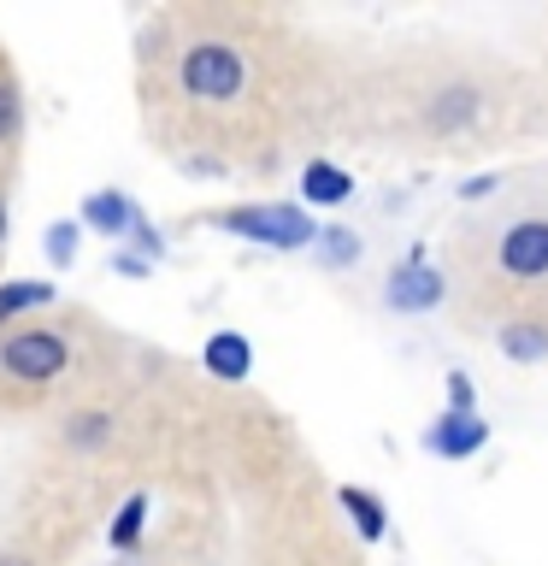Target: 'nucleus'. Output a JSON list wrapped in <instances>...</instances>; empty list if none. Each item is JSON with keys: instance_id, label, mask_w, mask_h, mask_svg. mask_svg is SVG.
Masks as SVG:
<instances>
[{"instance_id": "23", "label": "nucleus", "mask_w": 548, "mask_h": 566, "mask_svg": "<svg viewBox=\"0 0 548 566\" xmlns=\"http://www.w3.org/2000/svg\"><path fill=\"white\" fill-rule=\"evenodd\" d=\"M7 224H12V212H7V184H0V260H7Z\"/></svg>"}, {"instance_id": "18", "label": "nucleus", "mask_w": 548, "mask_h": 566, "mask_svg": "<svg viewBox=\"0 0 548 566\" xmlns=\"http://www.w3.org/2000/svg\"><path fill=\"white\" fill-rule=\"evenodd\" d=\"M77 219H60V224H48V237H42V254H48V265L53 272H65L71 260H77Z\"/></svg>"}, {"instance_id": "2", "label": "nucleus", "mask_w": 548, "mask_h": 566, "mask_svg": "<svg viewBox=\"0 0 548 566\" xmlns=\"http://www.w3.org/2000/svg\"><path fill=\"white\" fill-rule=\"evenodd\" d=\"M71 378V325L0 331V407H30Z\"/></svg>"}, {"instance_id": "20", "label": "nucleus", "mask_w": 548, "mask_h": 566, "mask_svg": "<svg viewBox=\"0 0 548 566\" xmlns=\"http://www.w3.org/2000/svg\"><path fill=\"white\" fill-rule=\"evenodd\" d=\"M449 413H477V396H472L466 371H449Z\"/></svg>"}, {"instance_id": "17", "label": "nucleus", "mask_w": 548, "mask_h": 566, "mask_svg": "<svg viewBox=\"0 0 548 566\" xmlns=\"http://www.w3.org/2000/svg\"><path fill=\"white\" fill-rule=\"evenodd\" d=\"M141 525H148V495H130V502L118 507V520H113V531H106V543L118 548H136V537H141Z\"/></svg>"}, {"instance_id": "24", "label": "nucleus", "mask_w": 548, "mask_h": 566, "mask_svg": "<svg viewBox=\"0 0 548 566\" xmlns=\"http://www.w3.org/2000/svg\"><path fill=\"white\" fill-rule=\"evenodd\" d=\"M0 566H30V555H0Z\"/></svg>"}, {"instance_id": "13", "label": "nucleus", "mask_w": 548, "mask_h": 566, "mask_svg": "<svg viewBox=\"0 0 548 566\" xmlns=\"http://www.w3.org/2000/svg\"><path fill=\"white\" fill-rule=\"evenodd\" d=\"M53 283H42V277H12V283H0V331H12L24 313H35V307H53Z\"/></svg>"}, {"instance_id": "8", "label": "nucleus", "mask_w": 548, "mask_h": 566, "mask_svg": "<svg viewBox=\"0 0 548 566\" xmlns=\"http://www.w3.org/2000/svg\"><path fill=\"white\" fill-rule=\"evenodd\" d=\"M201 366H207V378H219V384H242L247 371H254V343H247L242 331H212L207 348H201Z\"/></svg>"}, {"instance_id": "25", "label": "nucleus", "mask_w": 548, "mask_h": 566, "mask_svg": "<svg viewBox=\"0 0 548 566\" xmlns=\"http://www.w3.org/2000/svg\"><path fill=\"white\" fill-rule=\"evenodd\" d=\"M124 566H130V560H124Z\"/></svg>"}, {"instance_id": "7", "label": "nucleus", "mask_w": 548, "mask_h": 566, "mask_svg": "<svg viewBox=\"0 0 548 566\" xmlns=\"http://www.w3.org/2000/svg\"><path fill=\"white\" fill-rule=\"evenodd\" d=\"M484 442H489V424L477 413H449V407H442V419L424 431V449H431L436 460H472Z\"/></svg>"}, {"instance_id": "1", "label": "nucleus", "mask_w": 548, "mask_h": 566, "mask_svg": "<svg viewBox=\"0 0 548 566\" xmlns=\"http://www.w3.org/2000/svg\"><path fill=\"white\" fill-rule=\"evenodd\" d=\"M166 60H171V88L189 113L230 118L254 101V60H247V48L236 35L194 30L177 48H166Z\"/></svg>"}, {"instance_id": "10", "label": "nucleus", "mask_w": 548, "mask_h": 566, "mask_svg": "<svg viewBox=\"0 0 548 566\" xmlns=\"http://www.w3.org/2000/svg\"><path fill=\"white\" fill-rule=\"evenodd\" d=\"M495 348H502L513 366L548 360V318H507V325H495Z\"/></svg>"}, {"instance_id": "4", "label": "nucleus", "mask_w": 548, "mask_h": 566, "mask_svg": "<svg viewBox=\"0 0 548 566\" xmlns=\"http://www.w3.org/2000/svg\"><path fill=\"white\" fill-rule=\"evenodd\" d=\"M495 237V272L519 290H537L548 277V212H513Z\"/></svg>"}, {"instance_id": "3", "label": "nucleus", "mask_w": 548, "mask_h": 566, "mask_svg": "<svg viewBox=\"0 0 548 566\" xmlns=\"http://www.w3.org/2000/svg\"><path fill=\"white\" fill-rule=\"evenodd\" d=\"M212 224L230 230L242 242H260V248H277V254H295V248H313L318 242V224L301 201H247V207H224L212 212Z\"/></svg>"}, {"instance_id": "21", "label": "nucleus", "mask_w": 548, "mask_h": 566, "mask_svg": "<svg viewBox=\"0 0 548 566\" xmlns=\"http://www.w3.org/2000/svg\"><path fill=\"white\" fill-rule=\"evenodd\" d=\"M495 189H502V177H489V171H484V177H472V184L460 189V195H466V201H489Z\"/></svg>"}, {"instance_id": "9", "label": "nucleus", "mask_w": 548, "mask_h": 566, "mask_svg": "<svg viewBox=\"0 0 548 566\" xmlns=\"http://www.w3.org/2000/svg\"><path fill=\"white\" fill-rule=\"evenodd\" d=\"M136 219H141V212H136V201L124 189H95L83 201V224L95 230V237H130Z\"/></svg>"}, {"instance_id": "11", "label": "nucleus", "mask_w": 548, "mask_h": 566, "mask_svg": "<svg viewBox=\"0 0 548 566\" xmlns=\"http://www.w3.org/2000/svg\"><path fill=\"white\" fill-rule=\"evenodd\" d=\"M354 195V177L330 159H307L301 166V207H342Z\"/></svg>"}, {"instance_id": "19", "label": "nucleus", "mask_w": 548, "mask_h": 566, "mask_svg": "<svg viewBox=\"0 0 548 566\" xmlns=\"http://www.w3.org/2000/svg\"><path fill=\"white\" fill-rule=\"evenodd\" d=\"M130 242H136V254L148 260V265H154V260H166V242H159V230H154L148 219H136V230H130Z\"/></svg>"}, {"instance_id": "15", "label": "nucleus", "mask_w": 548, "mask_h": 566, "mask_svg": "<svg viewBox=\"0 0 548 566\" xmlns=\"http://www.w3.org/2000/svg\"><path fill=\"white\" fill-rule=\"evenodd\" d=\"M60 442H65V449H77V454L106 449V442H113V413H106V407H83V413H71L60 424Z\"/></svg>"}, {"instance_id": "14", "label": "nucleus", "mask_w": 548, "mask_h": 566, "mask_svg": "<svg viewBox=\"0 0 548 566\" xmlns=\"http://www.w3.org/2000/svg\"><path fill=\"white\" fill-rule=\"evenodd\" d=\"M18 142H24V88L7 71V53H0V159L12 166Z\"/></svg>"}, {"instance_id": "5", "label": "nucleus", "mask_w": 548, "mask_h": 566, "mask_svg": "<svg viewBox=\"0 0 548 566\" xmlns=\"http://www.w3.org/2000/svg\"><path fill=\"white\" fill-rule=\"evenodd\" d=\"M442 301H449V272H436V265L424 260V248H413V254L383 277V307L389 313H436Z\"/></svg>"}, {"instance_id": "12", "label": "nucleus", "mask_w": 548, "mask_h": 566, "mask_svg": "<svg viewBox=\"0 0 548 566\" xmlns=\"http://www.w3.org/2000/svg\"><path fill=\"white\" fill-rule=\"evenodd\" d=\"M336 502H342V513L354 520V531H360V543H383V537H389V507H383L371 490L342 484V490H336Z\"/></svg>"}, {"instance_id": "6", "label": "nucleus", "mask_w": 548, "mask_h": 566, "mask_svg": "<svg viewBox=\"0 0 548 566\" xmlns=\"http://www.w3.org/2000/svg\"><path fill=\"white\" fill-rule=\"evenodd\" d=\"M424 130L431 136H477L484 130V88L436 83L431 95H424Z\"/></svg>"}, {"instance_id": "22", "label": "nucleus", "mask_w": 548, "mask_h": 566, "mask_svg": "<svg viewBox=\"0 0 548 566\" xmlns=\"http://www.w3.org/2000/svg\"><path fill=\"white\" fill-rule=\"evenodd\" d=\"M113 272H118V277H148L154 265L141 260V254H118V260H113Z\"/></svg>"}, {"instance_id": "16", "label": "nucleus", "mask_w": 548, "mask_h": 566, "mask_svg": "<svg viewBox=\"0 0 548 566\" xmlns=\"http://www.w3.org/2000/svg\"><path fill=\"white\" fill-rule=\"evenodd\" d=\"M360 254H366V248H360V237H354L348 224H325V230H318V242H313V260L325 265V272H348Z\"/></svg>"}]
</instances>
